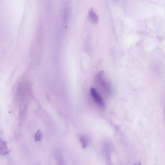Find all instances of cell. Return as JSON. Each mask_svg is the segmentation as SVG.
I'll return each mask as SVG.
<instances>
[{
    "mask_svg": "<svg viewBox=\"0 0 165 165\" xmlns=\"http://www.w3.org/2000/svg\"><path fill=\"white\" fill-rule=\"evenodd\" d=\"M104 72L103 71L99 72L96 77V81L98 83H101L105 92L109 94L111 92V86L109 82L104 78Z\"/></svg>",
    "mask_w": 165,
    "mask_h": 165,
    "instance_id": "cell-1",
    "label": "cell"
},
{
    "mask_svg": "<svg viewBox=\"0 0 165 165\" xmlns=\"http://www.w3.org/2000/svg\"><path fill=\"white\" fill-rule=\"evenodd\" d=\"M90 93L95 103L101 108H104L105 107V102L96 90L94 88L90 89Z\"/></svg>",
    "mask_w": 165,
    "mask_h": 165,
    "instance_id": "cell-2",
    "label": "cell"
},
{
    "mask_svg": "<svg viewBox=\"0 0 165 165\" xmlns=\"http://www.w3.org/2000/svg\"><path fill=\"white\" fill-rule=\"evenodd\" d=\"M9 151L8 150L6 143L5 141L1 140L0 142V154L2 155H4L8 154Z\"/></svg>",
    "mask_w": 165,
    "mask_h": 165,
    "instance_id": "cell-3",
    "label": "cell"
},
{
    "mask_svg": "<svg viewBox=\"0 0 165 165\" xmlns=\"http://www.w3.org/2000/svg\"><path fill=\"white\" fill-rule=\"evenodd\" d=\"M80 139L82 144V147L85 148L87 146L89 141V137L86 135H81L80 137Z\"/></svg>",
    "mask_w": 165,
    "mask_h": 165,
    "instance_id": "cell-4",
    "label": "cell"
},
{
    "mask_svg": "<svg viewBox=\"0 0 165 165\" xmlns=\"http://www.w3.org/2000/svg\"><path fill=\"white\" fill-rule=\"evenodd\" d=\"M89 17L90 20L94 23H96L98 20L97 15L93 10H91L89 13Z\"/></svg>",
    "mask_w": 165,
    "mask_h": 165,
    "instance_id": "cell-5",
    "label": "cell"
},
{
    "mask_svg": "<svg viewBox=\"0 0 165 165\" xmlns=\"http://www.w3.org/2000/svg\"><path fill=\"white\" fill-rule=\"evenodd\" d=\"M42 138V133L41 130H38L36 133L35 139L37 142L41 140Z\"/></svg>",
    "mask_w": 165,
    "mask_h": 165,
    "instance_id": "cell-6",
    "label": "cell"
},
{
    "mask_svg": "<svg viewBox=\"0 0 165 165\" xmlns=\"http://www.w3.org/2000/svg\"><path fill=\"white\" fill-rule=\"evenodd\" d=\"M134 165H141V164L140 162H138L135 163Z\"/></svg>",
    "mask_w": 165,
    "mask_h": 165,
    "instance_id": "cell-7",
    "label": "cell"
}]
</instances>
